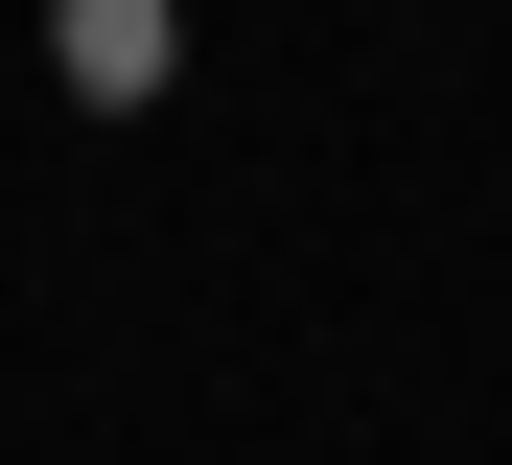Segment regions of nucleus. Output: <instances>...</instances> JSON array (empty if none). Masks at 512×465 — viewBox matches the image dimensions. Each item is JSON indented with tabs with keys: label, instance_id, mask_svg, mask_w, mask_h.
I'll use <instances>...</instances> for the list:
<instances>
[{
	"label": "nucleus",
	"instance_id": "1",
	"mask_svg": "<svg viewBox=\"0 0 512 465\" xmlns=\"http://www.w3.org/2000/svg\"><path fill=\"white\" fill-rule=\"evenodd\" d=\"M47 47H70V93H94V117H140V93H163V0H70Z\"/></svg>",
	"mask_w": 512,
	"mask_h": 465
}]
</instances>
